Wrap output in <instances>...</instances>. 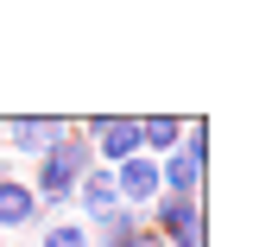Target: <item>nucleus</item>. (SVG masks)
I'll return each instance as SVG.
<instances>
[{
    "label": "nucleus",
    "instance_id": "obj_10",
    "mask_svg": "<svg viewBox=\"0 0 253 247\" xmlns=\"http://www.w3.org/2000/svg\"><path fill=\"white\" fill-rule=\"evenodd\" d=\"M184 146V114H139V152L146 158H165Z\"/></svg>",
    "mask_w": 253,
    "mask_h": 247
},
{
    "label": "nucleus",
    "instance_id": "obj_3",
    "mask_svg": "<svg viewBox=\"0 0 253 247\" xmlns=\"http://www.w3.org/2000/svg\"><path fill=\"white\" fill-rule=\"evenodd\" d=\"M57 127H63V114H13V121H0V152L13 165H32L57 140Z\"/></svg>",
    "mask_w": 253,
    "mask_h": 247
},
{
    "label": "nucleus",
    "instance_id": "obj_7",
    "mask_svg": "<svg viewBox=\"0 0 253 247\" xmlns=\"http://www.w3.org/2000/svg\"><path fill=\"white\" fill-rule=\"evenodd\" d=\"M203 184H209V165L190 158L184 146L158 158V197H203Z\"/></svg>",
    "mask_w": 253,
    "mask_h": 247
},
{
    "label": "nucleus",
    "instance_id": "obj_11",
    "mask_svg": "<svg viewBox=\"0 0 253 247\" xmlns=\"http://www.w3.org/2000/svg\"><path fill=\"white\" fill-rule=\"evenodd\" d=\"M38 247H89V228H83L76 216H57V222L38 228Z\"/></svg>",
    "mask_w": 253,
    "mask_h": 247
},
{
    "label": "nucleus",
    "instance_id": "obj_2",
    "mask_svg": "<svg viewBox=\"0 0 253 247\" xmlns=\"http://www.w3.org/2000/svg\"><path fill=\"white\" fill-rule=\"evenodd\" d=\"M83 127V140H89V152L101 171H114V165H126V158L139 152V114H89Z\"/></svg>",
    "mask_w": 253,
    "mask_h": 247
},
{
    "label": "nucleus",
    "instance_id": "obj_9",
    "mask_svg": "<svg viewBox=\"0 0 253 247\" xmlns=\"http://www.w3.org/2000/svg\"><path fill=\"white\" fill-rule=\"evenodd\" d=\"M44 158H51L57 171H70V178L95 171V152H89V140H83V127H76V121H63V127H57V140L44 146Z\"/></svg>",
    "mask_w": 253,
    "mask_h": 247
},
{
    "label": "nucleus",
    "instance_id": "obj_6",
    "mask_svg": "<svg viewBox=\"0 0 253 247\" xmlns=\"http://www.w3.org/2000/svg\"><path fill=\"white\" fill-rule=\"evenodd\" d=\"M114 197H121L126 209H152L158 203V158H146V152H133L126 165H114Z\"/></svg>",
    "mask_w": 253,
    "mask_h": 247
},
{
    "label": "nucleus",
    "instance_id": "obj_1",
    "mask_svg": "<svg viewBox=\"0 0 253 247\" xmlns=\"http://www.w3.org/2000/svg\"><path fill=\"white\" fill-rule=\"evenodd\" d=\"M146 228L165 247H209V209H203V197H158L146 209Z\"/></svg>",
    "mask_w": 253,
    "mask_h": 247
},
{
    "label": "nucleus",
    "instance_id": "obj_13",
    "mask_svg": "<svg viewBox=\"0 0 253 247\" xmlns=\"http://www.w3.org/2000/svg\"><path fill=\"white\" fill-rule=\"evenodd\" d=\"M121 247H165V241H158L152 228H139V235H126V241H121Z\"/></svg>",
    "mask_w": 253,
    "mask_h": 247
},
{
    "label": "nucleus",
    "instance_id": "obj_5",
    "mask_svg": "<svg viewBox=\"0 0 253 247\" xmlns=\"http://www.w3.org/2000/svg\"><path fill=\"white\" fill-rule=\"evenodd\" d=\"M26 228H44V216H38V197L26 190V171H19V178H0V241H26Z\"/></svg>",
    "mask_w": 253,
    "mask_h": 247
},
{
    "label": "nucleus",
    "instance_id": "obj_8",
    "mask_svg": "<svg viewBox=\"0 0 253 247\" xmlns=\"http://www.w3.org/2000/svg\"><path fill=\"white\" fill-rule=\"evenodd\" d=\"M70 209H76V222H95V216H108V209H121V197H114V171H101V165L83 171V178H76V203H70Z\"/></svg>",
    "mask_w": 253,
    "mask_h": 247
},
{
    "label": "nucleus",
    "instance_id": "obj_12",
    "mask_svg": "<svg viewBox=\"0 0 253 247\" xmlns=\"http://www.w3.org/2000/svg\"><path fill=\"white\" fill-rule=\"evenodd\" d=\"M184 152L209 165V121H203V114H184Z\"/></svg>",
    "mask_w": 253,
    "mask_h": 247
},
{
    "label": "nucleus",
    "instance_id": "obj_4",
    "mask_svg": "<svg viewBox=\"0 0 253 247\" xmlns=\"http://www.w3.org/2000/svg\"><path fill=\"white\" fill-rule=\"evenodd\" d=\"M26 190L38 197V216H44V222L70 216V203H76V178H70V171H57L51 158H32V171H26Z\"/></svg>",
    "mask_w": 253,
    "mask_h": 247
}]
</instances>
